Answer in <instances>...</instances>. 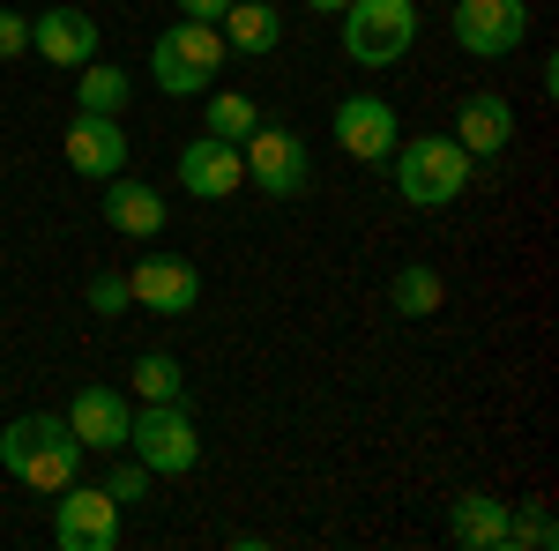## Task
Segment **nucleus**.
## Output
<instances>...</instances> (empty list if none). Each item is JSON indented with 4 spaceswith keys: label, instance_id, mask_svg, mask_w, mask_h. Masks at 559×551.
Segmentation results:
<instances>
[{
    "label": "nucleus",
    "instance_id": "obj_1",
    "mask_svg": "<svg viewBox=\"0 0 559 551\" xmlns=\"http://www.w3.org/2000/svg\"><path fill=\"white\" fill-rule=\"evenodd\" d=\"M0 469L15 477V484H31V492H60V484H75L83 477V440L68 432L60 410H31V418H15L0 432Z\"/></svg>",
    "mask_w": 559,
    "mask_h": 551
},
{
    "label": "nucleus",
    "instance_id": "obj_2",
    "mask_svg": "<svg viewBox=\"0 0 559 551\" xmlns=\"http://www.w3.org/2000/svg\"><path fill=\"white\" fill-rule=\"evenodd\" d=\"M471 171H477V157L455 134H411V142H395V187H403L411 209H455L471 194Z\"/></svg>",
    "mask_w": 559,
    "mask_h": 551
},
{
    "label": "nucleus",
    "instance_id": "obj_3",
    "mask_svg": "<svg viewBox=\"0 0 559 551\" xmlns=\"http://www.w3.org/2000/svg\"><path fill=\"white\" fill-rule=\"evenodd\" d=\"M224 31L216 23H173V31H157V45H150V75H157V89L165 97H202V89H216V68H224Z\"/></svg>",
    "mask_w": 559,
    "mask_h": 551
},
{
    "label": "nucleus",
    "instance_id": "obj_4",
    "mask_svg": "<svg viewBox=\"0 0 559 551\" xmlns=\"http://www.w3.org/2000/svg\"><path fill=\"white\" fill-rule=\"evenodd\" d=\"M128 455L150 477H194L202 469V432L187 418V403H142L128 424Z\"/></svg>",
    "mask_w": 559,
    "mask_h": 551
},
{
    "label": "nucleus",
    "instance_id": "obj_5",
    "mask_svg": "<svg viewBox=\"0 0 559 551\" xmlns=\"http://www.w3.org/2000/svg\"><path fill=\"white\" fill-rule=\"evenodd\" d=\"M418 0H350L344 8V52L350 68H395L418 45Z\"/></svg>",
    "mask_w": 559,
    "mask_h": 551
},
{
    "label": "nucleus",
    "instance_id": "obj_6",
    "mask_svg": "<svg viewBox=\"0 0 559 551\" xmlns=\"http://www.w3.org/2000/svg\"><path fill=\"white\" fill-rule=\"evenodd\" d=\"M239 165H247V187H261L269 202H292V194H306V179H313L306 134L269 128V120H261V128L239 142Z\"/></svg>",
    "mask_w": 559,
    "mask_h": 551
},
{
    "label": "nucleus",
    "instance_id": "obj_7",
    "mask_svg": "<svg viewBox=\"0 0 559 551\" xmlns=\"http://www.w3.org/2000/svg\"><path fill=\"white\" fill-rule=\"evenodd\" d=\"M52 544L60 551H112L120 544V500L105 484H60L52 492Z\"/></svg>",
    "mask_w": 559,
    "mask_h": 551
},
{
    "label": "nucleus",
    "instance_id": "obj_8",
    "mask_svg": "<svg viewBox=\"0 0 559 551\" xmlns=\"http://www.w3.org/2000/svg\"><path fill=\"white\" fill-rule=\"evenodd\" d=\"M68 418V432L83 440V455H128V424H134V403L120 395V387H75V403L60 410Z\"/></svg>",
    "mask_w": 559,
    "mask_h": 551
},
{
    "label": "nucleus",
    "instance_id": "obj_9",
    "mask_svg": "<svg viewBox=\"0 0 559 551\" xmlns=\"http://www.w3.org/2000/svg\"><path fill=\"white\" fill-rule=\"evenodd\" d=\"M530 38V8L522 0H455V45L471 60H500Z\"/></svg>",
    "mask_w": 559,
    "mask_h": 551
},
{
    "label": "nucleus",
    "instance_id": "obj_10",
    "mask_svg": "<svg viewBox=\"0 0 559 551\" xmlns=\"http://www.w3.org/2000/svg\"><path fill=\"white\" fill-rule=\"evenodd\" d=\"M128 298L150 313H194L202 306V268L187 254H150L128 268Z\"/></svg>",
    "mask_w": 559,
    "mask_h": 551
},
{
    "label": "nucleus",
    "instance_id": "obj_11",
    "mask_svg": "<svg viewBox=\"0 0 559 551\" xmlns=\"http://www.w3.org/2000/svg\"><path fill=\"white\" fill-rule=\"evenodd\" d=\"M336 142H344L358 165H388L395 157V105L388 97H373V89H350L344 105H336Z\"/></svg>",
    "mask_w": 559,
    "mask_h": 551
},
{
    "label": "nucleus",
    "instance_id": "obj_12",
    "mask_svg": "<svg viewBox=\"0 0 559 551\" xmlns=\"http://www.w3.org/2000/svg\"><path fill=\"white\" fill-rule=\"evenodd\" d=\"M60 157H68V171H83V179L105 187L112 171H128V134H120L112 112H75L68 134H60Z\"/></svg>",
    "mask_w": 559,
    "mask_h": 551
},
{
    "label": "nucleus",
    "instance_id": "obj_13",
    "mask_svg": "<svg viewBox=\"0 0 559 551\" xmlns=\"http://www.w3.org/2000/svg\"><path fill=\"white\" fill-rule=\"evenodd\" d=\"M179 187H187L194 202H231V194L247 187V165H239V142H216V134H202V142H187V149H179Z\"/></svg>",
    "mask_w": 559,
    "mask_h": 551
},
{
    "label": "nucleus",
    "instance_id": "obj_14",
    "mask_svg": "<svg viewBox=\"0 0 559 551\" xmlns=\"http://www.w3.org/2000/svg\"><path fill=\"white\" fill-rule=\"evenodd\" d=\"M31 52L75 75L83 60H97V15L90 8H45V15H31Z\"/></svg>",
    "mask_w": 559,
    "mask_h": 551
},
{
    "label": "nucleus",
    "instance_id": "obj_15",
    "mask_svg": "<svg viewBox=\"0 0 559 551\" xmlns=\"http://www.w3.org/2000/svg\"><path fill=\"white\" fill-rule=\"evenodd\" d=\"M455 142H463L471 157H508V149H515V105H508L500 89H471L463 112H455Z\"/></svg>",
    "mask_w": 559,
    "mask_h": 551
},
{
    "label": "nucleus",
    "instance_id": "obj_16",
    "mask_svg": "<svg viewBox=\"0 0 559 551\" xmlns=\"http://www.w3.org/2000/svg\"><path fill=\"white\" fill-rule=\"evenodd\" d=\"M97 216H105L112 231H128V239H157L173 209L157 202V187H142V179H128V171H112V179L97 187Z\"/></svg>",
    "mask_w": 559,
    "mask_h": 551
},
{
    "label": "nucleus",
    "instance_id": "obj_17",
    "mask_svg": "<svg viewBox=\"0 0 559 551\" xmlns=\"http://www.w3.org/2000/svg\"><path fill=\"white\" fill-rule=\"evenodd\" d=\"M508 529H515V507H508V500H492V492H455L448 537L463 551H508Z\"/></svg>",
    "mask_w": 559,
    "mask_h": 551
},
{
    "label": "nucleus",
    "instance_id": "obj_18",
    "mask_svg": "<svg viewBox=\"0 0 559 551\" xmlns=\"http://www.w3.org/2000/svg\"><path fill=\"white\" fill-rule=\"evenodd\" d=\"M128 97H134V75L128 68H112V60H83L75 68V112H128Z\"/></svg>",
    "mask_w": 559,
    "mask_h": 551
},
{
    "label": "nucleus",
    "instance_id": "obj_19",
    "mask_svg": "<svg viewBox=\"0 0 559 551\" xmlns=\"http://www.w3.org/2000/svg\"><path fill=\"white\" fill-rule=\"evenodd\" d=\"M216 31H224L231 52H276V31H284V23H276L269 0H231V8L216 15Z\"/></svg>",
    "mask_w": 559,
    "mask_h": 551
},
{
    "label": "nucleus",
    "instance_id": "obj_20",
    "mask_svg": "<svg viewBox=\"0 0 559 551\" xmlns=\"http://www.w3.org/2000/svg\"><path fill=\"white\" fill-rule=\"evenodd\" d=\"M440 298H448V284H440V268H426V261L395 268V284H388L395 321H432V313H440Z\"/></svg>",
    "mask_w": 559,
    "mask_h": 551
},
{
    "label": "nucleus",
    "instance_id": "obj_21",
    "mask_svg": "<svg viewBox=\"0 0 559 551\" xmlns=\"http://www.w3.org/2000/svg\"><path fill=\"white\" fill-rule=\"evenodd\" d=\"M254 128H261L254 97H239V89H202V134H216V142H247Z\"/></svg>",
    "mask_w": 559,
    "mask_h": 551
},
{
    "label": "nucleus",
    "instance_id": "obj_22",
    "mask_svg": "<svg viewBox=\"0 0 559 551\" xmlns=\"http://www.w3.org/2000/svg\"><path fill=\"white\" fill-rule=\"evenodd\" d=\"M134 395L142 403H187V373H179L173 350H142L134 358Z\"/></svg>",
    "mask_w": 559,
    "mask_h": 551
},
{
    "label": "nucleus",
    "instance_id": "obj_23",
    "mask_svg": "<svg viewBox=\"0 0 559 551\" xmlns=\"http://www.w3.org/2000/svg\"><path fill=\"white\" fill-rule=\"evenodd\" d=\"M83 298H90V313H105V321L128 313V306H134V298H128V268H97V276L83 284Z\"/></svg>",
    "mask_w": 559,
    "mask_h": 551
},
{
    "label": "nucleus",
    "instance_id": "obj_24",
    "mask_svg": "<svg viewBox=\"0 0 559 551\" xmlns=\"http://www.w3.org/2000/svg\"><path fill=\"white\" fill-rule=\"evenodd\" d=\"M515 544H530V551H552L559 544V522H552V507H522L515 514V529H508V551Z\"/></svg>",
    "mask_w": 559,
    "mask_h": 551
},
{
    "label": "nucleus",
    "instance_id": "obj_25",
    "mask_svg": "<svg viewBox=\"0 0 559 551\" xmlns=\"http://www.w3.org/2000/svg\"><path fill=\"white\" fill-rule=\"evenodd\" d=\"M150 484H157V477H150V469L134 463V455H128V463H120V469H112V477H105V492H112V500H120V507H134V500H142V492H150Z\"/></svg>",
    "mask_w": 559,
    "mask_h": 551
},
{
    "label": "nucleus",
    "instance_id": "obj_26",
    "mask_svg": "<svg viewBox=\"0 0 559 551\" xmlns=\"http://www.w3.org/2000/svg\"><path fill=\"white\" fill-rule=\"evenodd\" d=\"M23 52H31V15L0 8V60H23Z\"/></svg>",
    "mask_w": 559,
    "mask_h": 551
},
{
    "label": "nucleus",
    "instance_id": "obj_27",
    "mask_svg": "<svg viewBox=\"0 0 559 551\" xmlns=\"http://www.w3.org/2000/svg\"><path fill=\"white\" fill-rule=\"evenodd\" d=\"M173 8H179V15H194V23H216L231 0H173Z\"/></svg>",
    "mask_w": 559,
    "mask_h": 551
},
{
    "label": "nucleus",
    "instance_id": "obj_28",
    "mask_svg": "<svg viewBox=\"0 0 559 551\" xmlns=\"http://www.w3.org/2000/svg\"><path fill=\"white\" fill-rule=\"evenodd\" d=\"M306 8H321V15H344L350 0H306Z\"/></svg>",
    "mask_w": 559,
    "mask_h": 551
},
{
    "label": "nucleus",
    "instance_id": "obj_29",
    "mask_svg": "<svg viewBox=\"0 0 559 551\" xmlns=\"http://www.w3.org/2000/svg\"><path fill=\"white\" fill-rule=\"evenodd\" d=\"M269 8H276V0H269Z\"/></svg>",
    "mask_w": 559,
    "mask_h": 551
}]
</instances>
